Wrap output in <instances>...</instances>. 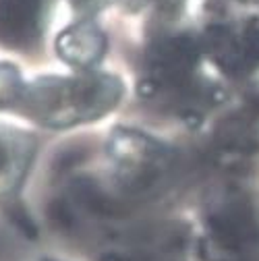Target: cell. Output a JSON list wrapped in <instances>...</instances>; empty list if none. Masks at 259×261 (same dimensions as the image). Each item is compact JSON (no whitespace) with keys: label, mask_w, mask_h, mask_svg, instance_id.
<instances>
[{"label":"cell","mask_w":259,"mask_h":261,"mask_svg":"<svg viewBox=\"0 0 259 261\" xmlns=\"http://www.w3.org/2000/svg\"><path fill=\"white\" fill-rule=\"evenodd\" d=\"M46 261H52V259H46Z\"/></svg>","instance_id":"obj_10"},{"label":"cell","mask_w":259,"mask_h":261,"mask_svg":"<svg viewBox=\"0 0 259 261\" xmlns=\"http://www.w3.org/2000/svg\"><path fill=\"white\" fill-rule=\"evenodd\" d=\"M25 83L19 71L9 62H0V110L3 108H17Z\"/></svg>","instance_id":"obj_8"},{"label":"cell","mask_w":259,"mask_h":261,"mask_svg":"<svg viewBox=\"0 0 259 261\" xmlns=\"http://www.w3.org/2000/svg\"><path fill=\"white\" fill-rule=\"evenodd\" d=\"M46 0H0V40L25 48L42 31Z\"/></svg>","instance_id":"obj_4"},{"label":"cell","mask_w":259,"mask_h":261,"mask_svg":"<svg viewBox=\"0 0 259 261\" xmlns=\"http://www.w3.org/2000/svg\"><path fill=\"white\" fill-rule=\"evenodd\" d=\"M114 180L126 199H149L172 180L174 153L139 130L116 128L108 141Z\"/></svg>","instance_id":"obj_2"},{"label":"cell","mask_w":259,"mask_h":261,"mask_svg":"<svg viewBox=\"0 0 259 261\" xmlns=\"http://www.w3.org/2000/svg\"><path fill=\"white\" fill-rule=\"evenodd\" d=\"M199 44L189 36H170L158 40L145 60V75L139 83L141 95H170L176 102L195 83Z\"/></svg>","instance_id":"obj_3"},{"label":"cell","mask_w":259,"mask_h":261,"mask_svg":"<svg viewBox=\"0 0 259 261\" xmlns=\"http://www.w3.org/2000/svg\"><path fill=\"white\" fill-rule=\"evenodd\" d=\"M122 83L112 75L44 77L25 85L17 108L44 126H73L98 120L120 100Z\"/></svg>","instance_id":"obj_1"},{"label":"cell","mask_w":259,"mask_h":261,"mask_svg":"<svg viewBox=\"0 0 259 261\" xmlns=\"http://www.w3.org/2000/svg\"><path fill=\"white\" fill-rule=\"evenodd\" d=\"M58 56L73 69L89 71L106 52V36L91 21H79L67 27L56 40Z\"/></svg>","instance_id":"obj_5"},{"label":"cell","mask_w":259,"mask_h":261,"mask_svg":"<svg viewBox=\"0 0 259 261\" xmlns=\"http://www.w3.org/2000/svg\"><path fill=\"white\" fill-rule=\"evenodd\" d=\"M104 3H106V0H77V5H79L81 9H89V11L100 9Z\"/></svg>","instance_id":"obj_9"},{"label":"cell","mask_w":259,"mask_h":261,"mask_svg":"<svg viewBox=\"0 0 259 261\" xmlns=\"http://www.w3.org/2000/svg\"><path fill=\"white\" fill-rule=\"evenodd\" d=\"M13 133L15 130L0 128V185L17 174V170L23 166L27 149H29L27 141Z\"/></svg>","instance_id":"obj_7"},{"label":"cell","mask_w":259,"mask_h":261,"mask_svg":"<svg viewBox=\"0 0 259 261\" xmlns=\"http://www.w3.org/2000/svg\"><path fill=\"white\" fill-rule=\"evenodd\" d=\"M216 149L224 160L245 162L259 151V133L245 116H230L216 128Z\"/></svg>","instance_id":"obj_6"}]
</instances>
